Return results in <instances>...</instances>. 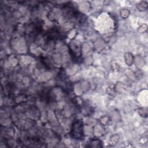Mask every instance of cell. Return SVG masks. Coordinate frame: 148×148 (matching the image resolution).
Wrapping results in <instances>:
<instances>
[{
  "label": "cell",
  "instance_id": "obj_1",
  "mask_svg": "<svg viewBox=\"0 0 148 148\" xmlns=\"http://www.w3.org/2000/svg\"><path fill=\"white\" fill-rule=\"evenodd\" d=\"M83 123L80 120H78L73 125L72 129V135L76 139H82L83 136Z\"/></svg>",
  "mask_w": 148,
  "mask_h": 148
}]
</instances>
